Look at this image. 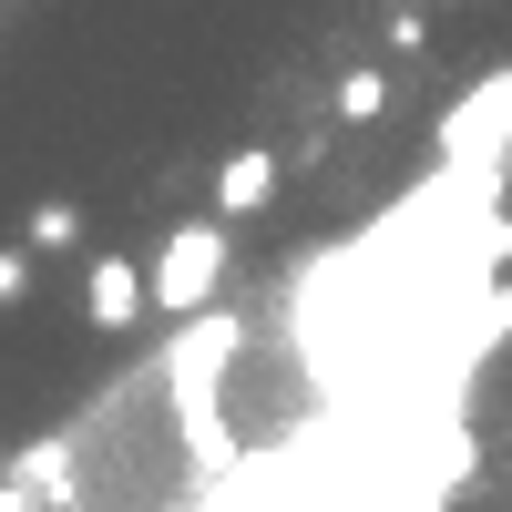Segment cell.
Instances as JSON below:
<instances>
[{
  "label": "cell",
  "instance_id": "2",
  "mask_svg": "<svg viewBox=\"0 0 512 512\" xmlns=\"http://www.w3.org/2000/svg\"><path fill=\"white\" fill-rule=\"evenodd\" d=\"M431 164H512V62L482 72L441 123H431Z\"/></svg>",
  "mask_w": 512,
  "mask_h": 512
},
{
  "label": "cell",
  "instance_id": "1",
  "mask_svg": "<svg viewBox=\"0 0 512 512\" xmlns=\"http://www.w3.org/2000/svg\"><path fill=\"white\" fill-rule=\"evenodd\" d=\"M154 308L164 318H195V308H216V287H226V216H185L175 236L154 246Z\"/></svg>",
  "mask_w": 512,
  "mask_h": 512
},
{
  "label": "cell",
  "instance_id": "6",
  "mask_svg": "<svg viewBox=\"0 0 512 512\" xmlns=\"http://www.w3.org/2000/svg\"><path fill=\"white\" fill-rule=\"evenodd\" d=\"M11 297H31V236L0 246V308H11Z\"/></svg>",
  "mask_w": 512,
  "mask_h": 512
},
{
  "label": "cell",
  "instance_id": "3",
  "mask_svg": "<svg viewBox=\"0 0 512 512\" xmlns=\"http://www.w3.org/2000/svg\"><path fill=\"white\" fill-rule=\"evenodd\" d=\"M82 308H93V328L113 338V328H134L154 308V277L134 267V256H93V267H82Z\"/></svg>",
  "mask_w": 512,
  "mask_h": 512
},
{
  "label": "cell",
  "instance_id": "8",
  "mask_svg": "<svg viewBox=\"0 0 512 512\" xmlns=\"http://www.w3.org/2000/svg\"><path fill=\"white\" fill-rule=\"evenodd\" d=\"M0 512H52V502H41V492H31L21 472H0Z\"/></svg>",
  "mask_w": 512,
  "mask_h": 512
},
{
  "label": "cell",
  "instance_id": "5",
  "mask_svg": "<svg viewBox=\"0 0 512 512\" xmlns=\"http://www.w3.org/2000/svg\"><path fill=\"white\" fill-rule=\"evenodd\" d=\"M390 113V72H349L338 82V123H379Z\"/></svg>",
  "mask_w": 512,
  "mask_h": 512
},
{
  "label": "cell",
  "instance_id": "7",
  "mask_svg": "<svg viewBox=\"0 0 512 512\" xmlns=\"http://www.w3.org/2000/svg\"><path fill=\"white\" fill-rule=\"evenodd\" d=\"M72 236H82L72 205H41V216H31V246H72Z\"/></svg>",
  "mask_w": 512,
  "mask_h": 512
},
{
  "label": "cell",
  "instance_id": "4",
  "mask_svg": "<svg viewBox=\"0 0 512 512\" xmlns=\"http://www.w3.org/2000/svg\"><path fill=\"white\" fill-rule=\"evenodd\" d=\"M277 185H287V164H277L267 144H236V154L216 164V216H267Z\"/></svg>",
  "mask_w": 512,
  "mask_h": 512
}]
</instances>
